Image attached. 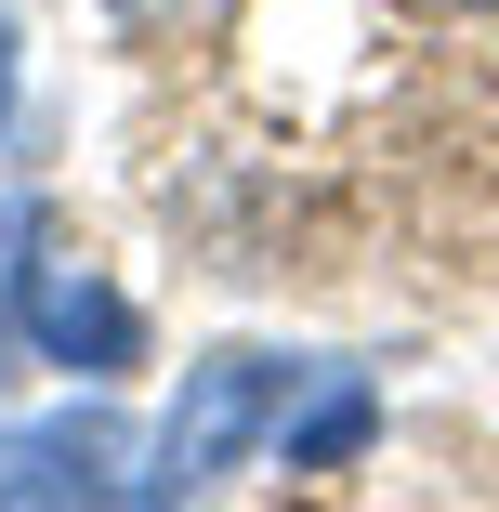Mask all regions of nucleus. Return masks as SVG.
I'll use <instances>...</instances> for the list:
<instances>
[{"mask_svg": "<svg viewBox=\"0 0 499 512\" xmlns=\"http://www.w3.org/2000/svg\"><path fill=\"white\" fill-rule=\"evenodd\" d=\"M289 381H303V368L263 355V342L197 355V368H184V394H171V421H158V447H145V473H132V499H197V486H224L250 447H276Z\"/></svg>", "mask_w": 499, "mask_h": 512, "instance_id": "nucleus-1", "label": "nucleus"}, {"mask_svg": "<svg viewBox=\"0 0 499 512\" xmlns=\"http://www.w3.org/2000/svg\"><path fill=\"white\" fill-rule=\"evenodd\" d=\"M27 355L40 368H79V381H119L145 355V316L106 276H79V263H27Z\"/></svg>", "mask_w": 499, "mask_h": 512, "instance_id": "nucleus-2", "label": "nucleus"}, {"mask_svg": "<svg viewBox=\"0 0 499 512\" xmlns=\"http://www.w3.org/2000/svg\"><path fill=\"white\" fill-rule=\"evenodd\" d=\"M0 499H132V434L66 407L40 434H0Z\"/></svg>", "mask_w": 499, "mask_h": 512, "instance_id": "nucleus-3", "label": "nucleus"}, {"mask_svg": "<svg viewBox=\"0 0 499 512\" xmlns=\"http://www.w3.org/2000/svg\"><path fill=\"white\" fill-rule=\"evenodd\" d=\"M368 434H381V381L368 368H316V381H289V407H276V460L289 473H355Z\"/></svg>", "mask_w": 499, "mask_h": 512, "instance_id": "nucleus-4", "label": "nucleus"}, {"mask_svg": "<svg viewBox=\"0 0 499 512\" xmlns=\"http://www.w3.org/2000/svg\"><path fill=\"white\" fill-rule=\"evenodd\" d=\"M14 342H27V276L0 289V381H14Z\"/></svg>", "mask_w": 499, "mask_h": 512, "instance_id": "nucleus-5", "label": "nucleus"}, {"mask_svg": "<svg viewBox=\"0 0 499 512\" xmlns=\"http://www.w3.org/2000/svg\"><path fill=\"white\" fill-rule=\"evenodd\" d=\"M106 14H119V27H184L197 0H106Z\"/></svg>", "mask_w": 499, "mask_h": 512, "instance_id": "nucleus-6", "label": "nucleus"}, {"mask_svg": "<svg viewBox=\"0 0 499 512\" xmlns=\"http://www.w3.org/2000/svg\"><path fill=\"white\" fill-rule=\"evenodd\" d=\"M14 53H27V40H14V14H0V132H14V79H27Z\"/></svg>", "mask_w": 499, "mask_h": 512, "instance_id": "nucleus-7", "label": "nucleus"}]
</instances>
